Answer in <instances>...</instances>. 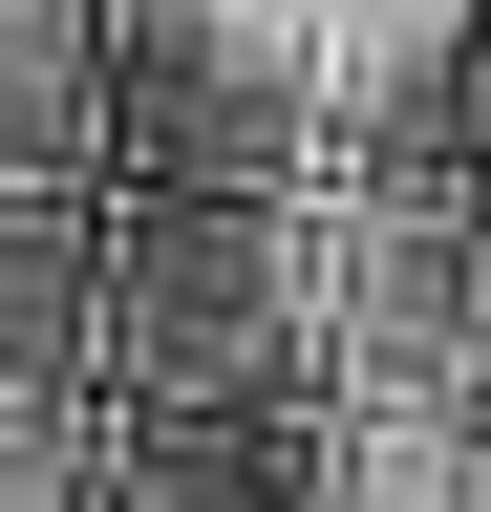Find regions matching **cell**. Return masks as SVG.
I'll use <instances>...</instances> for the list:
<instances>
[{"mask_svg":"<svg viewBox=\"0 0 491 512\" xmlns=\"http://www.w3.org/2000/svg\"><path fill=\"white\" fill-rule=\"evenodd\" d=\"M449 427H491V214H470V342H449Z\"/></svg>","mask_w":491,"mask_h":512,"instance_id":"obj_1","label":"cell"}]
</instances>
